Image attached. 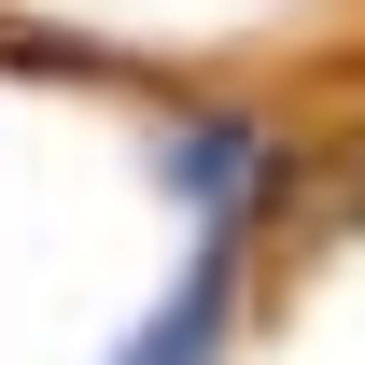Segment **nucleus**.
<instances>
[{
	"label": "nucleus",
	"instance_id": "nucleus-1",
	"mask_svg": "<svg viewBox=\"0 0 365 365\" xmlns=\"http://www.w3.org/2000/svg\"><path fill=\"white\" fill-rule=\"evenodd\" d=\"M155 169H169V197L197 211V239H253L281 211V127H253V113H182V127L155 140Z\"/></svg>",
	"mask_w": 365,
	"mask_h": 365
},
{
	"label": "nucleus",
	"instance_id": "nucleus-2",
	"mask_svg": "<svg viewBox=\"0 0 365 365\" xmlns=\"http://www.w3.org/2000/svg\"><path fill=\"white\" fill-rule=\"evenodd\" d=\"M225 337H239V239H197V267L127 323L113 365H225Z\"/></svg>",
	"mask_w": 365,
	"mask_h": 365
}]
</instances>
